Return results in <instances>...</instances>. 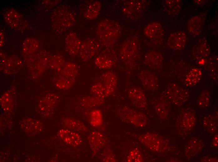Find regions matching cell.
Returning a JSON list of instances; mask_svg holds the SVG:
<instances>
[{
	"instance_id": "obj_1",
	"label": "cell",
	"mask_w": 218,
	"mask_h": 162,
	"mask_svg": "<svg viewBox=\"0 0 218 162\" xmlns=\"http://www.w3.org/2000/svg\"><path fill=\"white\" fill-rule=\"evenodd\" d=\"M121 30V26L118 22L106 19L98 23L96 29V34L102 45L106 47H110L118 41Z\"/></svg>"
},
{
	"instance_id": "obj_2",
	"label": "cell",
	"mask_w": 218,
	"mask_h": 162,
	"mask_svg": "<svg viewBox=\"0 0 218 162\" xmlns=\"http://www.w3.org/2000/svg\"><path fill=\"white\" fill-rule=\"evenodd\" d=\"M51 24L54 31L62 33L69 29L75 24V17L72 12L65 7L56 8L50 16Z\"/></svg>"
},
{
	"instance_id": "obj_3",
	"label": "cell",
	"mask_w": 218,
	"mask_h": 162,
	"mask_svg": "<svg viewBox=\"0 0 218 162\" xmlns=\"http://www.w3.org/2000/svg\"><path fill=\"white\" fill-rule=\"evenodd\" d=\"M139 54L138 44L137 39L130 37L122 43L119 51L120 59L129 69L133 68L138 60Z\"/></svg>"
},
{
	"instance_id": "obj_4",
	"label": "cell",
	"mask_w": 218,
	"mask_h": 162,
	"mask_svg": "<svg viewBox=\"0 0 218 162\" xmlns=\"http://www.w3.org/2000/svg\"><path fill=\"white\" fill-rule=\"evenodd\" d=\"M137 138L146 148L155 153L168 151L170 145L167 140L158 134L147 132L138 135Z\"/></svg>"
},
{
	"instance_id": "obj_5",
	"label": "cell",
	"mask_w": 218,
	"mask_h": 162,
	"mask_svg": "<svg viewBox=\"0 0 218 162\" xmlns=\"http://www.w3.org/2000/svg\"><path fill=\"white\" fill-rule=\"evenodd\" d=\"M50 56L47 51L40 50L25 60L32 78H37L44 73L48 65Z\"/></svg>"
},
{
	"instance_id": "obj_6",
	"label": "cell",
	"mask_w": 218,
	"mask_h": 162,
	"mask_svg": "<svg viewBox=\"0 0 218 162\" xmlns=\"http://www.w3.org/2000/svg\"><path fill=\"white\" fill-rule=\"evenodd\" d=\"M117 114L123 121L136 127H143L147 124V118L144 113L126 106L119 107Z\"/></svg>"
},
{
	"instance_id": "obj_7",
	"label": "cell",
	"mask_w": 218,
	"mask_h": 162,
	"mask_svg": "<svg viewBox=\"0 0 218 162\" xmlns=\"http://www.w3.org/2000/svg\"><path fill=\"white\" fill-rule=\"evenodd\" d=\"M165 95L167 99L173 104L181 106L188 100L189 94L187 89L175 83L171 82L167 87Z\"/></svg>"
},
{
	"instance_id": "obj_8",
	"label": "cell",
	"mask_w": 218,
	"mask_h": 162,
	"mask_svg": "<svg viewBox=\"0 0 218 162\" xmlns=\"http://www.w3.org/2000/svg\"><path fill=\"white\" fill-rule=\"evenodd\" d=\"M196 121V117L194 112L187 109L180 113L177 119L176 126L182 132H187L193 128Z\"/></svg>"
},
{
	"instance_id": "obj_9",
	"label": "cell",
	"mask_w": 218,
	"mask_h": 162,
	"mask_svg": "<svg viewBox=\"0 0 218 162\" xmlns=\"http://www.w3.org/2000/svg\"><path fill=\"white\" fill-rule=\"evenodd\" d=\"M128 97L132 105L140 109H145L147 106V102L145 93L139 87L132 86L128 91Z\"/></svg>"
},
{
	"instance_id": "obj_10",
	"label": "cell",
	"mask_w": 218,
	"mask_h": 162,
	"mask_svg": "<svg viewBox=\"0 0 218 162\" xmlns=\"http://www.w3.org/2000/svg\"><path fill=\"white\" fill-rule=\"evenodd\" d=\"M99 45L96 40L89 38L84 40L81 43L79 51L82 60L87 61L93 57L97 52Z\"/></svg>"
},
{
	"instance_id": "obj_11",
	"label": "cell",
	"mask_w": 218,
	"mask_h": 162,
	"mask_svg": "<svg viewBox=\"0 0 218 162\" xmlns=\"http://www.w3.org/2000/svg\"><path fill=\"white\" fill-rule=\"evenodd\" d=\"M59 100V97L54 93H48L39 102L38 108L42 114L48 115L51 113Z\"/></svg>"
},
{
	"instance_id": "obj_12",
	"label": "cell",
	"mask_w": 218,
	"mask_h": 162,
	"mask_svg": "<svg viewBox=\"0 0 218 162\" xmlns=\"http://www.w3.org/2000/svg\"><path fill=\"white\" fill-rule=\"evenodd\" d=\"M23 66L22 60L16 56L13 55L7 57L0 69L7 75L15 74L19 72Z\"/></svg>"
},
{
	"instance_id": "obj_13",
	"label": "cell",
	"mask_w": 218,
	"mask_h": 162,
	"mask_svg": "<svg viewBox=\"0 0 218 162\" xmlns=\"http://www.w3.org/2000/svg\"><path fill=\"white\" fill-rule=\"evenodd\" d=\"M138 78L143 87L146 89L154 91L158 87V78L152 72L146 69L141 70L138 74Z\"/></svg>"
},
{
	"instance_id": "obj_14",
	"label": "cell",
	"mask_w": 218,
	"mask_h": 162,
	"mask_svg": "<svg viewBox=\"0 0 218 162\" xmlns=\"http://www.w3.org/2000/svg\"><path fill=\"white\" fill-rule=\"evenodd\" d=\"M145 64L150 69L159 70L163 67V58L162 54L158 51L151 50L148 51L144 57Z\"/></svg>"
},
{
	"instance_id": "obj_15",
	"label": "cell",
	"mask_w": 218,
	"mask_h": 162,
	"mask_svg": "<svg viewBox=\"0 0 218 162\" xmlns=\"http://www.w3.org/2000/svg\"><path fill=\"white\" fill-rule=\"evenodd\" d=\"M87 140L93 155H96L106 143L105 136L100 132L96 131L91 132Z\"/></svg>"
},
{
	"instance_id": "obj_16",
	"label": "cell",
	"mask_w": 218,
	"mask_h": 162,
	"mask_svg": "<svg viewBox=\"0 0 218 162\" xmlns=\"http://www.w3.org/2000/svg\"><path fill=\"white\" fill-rule=\"evenodd\" d=\"M81 43L78 36L74 32L68 33L65 39V49L71 56H75L79 53Z\"/></svg>"
},
{
	"instance_id": "obj_17",
	"label": "cell",
	"mask_w": 218,
	"mask_h": 162,
	"mask_svg": "<svg viewBox=\"0 0 218 162\" xmlns=\"http://www.w3.org/2000/svg\"><path fill=\"white\" fill-rule=\"evenodd\" d=\"M186 40L185 33L183 31H179L172 33L169 35L167 39V44L172 49L180 50L184 47Z\"/></svg>"
},
{
	"instance_id": "obj_18",
	"label": "cell",
	"mask_w": 218,
	"mask_h": 162,
	"mask_svg": "<svg viewBox=\"0 0 218 162\" xmlns=\"http://www.w3.org/2000/svg\"><path fill=\"white\" fill-rule=\"evenodd\" d=\"M144 34L148 39L156 40L162 39L164 32L161 24L157 21H153L148 24L144 29Z\"/></svg>"
},
{
	"instance_id": "obj_19",
	"label": "cell",
	"mask_w": 218,
	"mask_h": 162,
	"mask_svg": "<svg viewBox=\"0 0 218 162\" xmlns=\"http://www.w3.org/2000/svg\"><path fill=\"white\" fill-rule=\"evenodd\" d=\"M38 40L33 37H29L24 41L22 47V54L25 60L34 55L39 50Z\"/></svg>"
},
{
	"instance_id": "obj_20",
	"label": "cell",
	"mask_w": 218,
	"mask_h": 162,
	"mask_svg": "<svg viewBox=\"0 0 218 162\" xmlns=\"http://www.w3.org/2000/svg\"><path fill=\"white\" fill-rule=\"evenodd\" d=\"M102 81L108 97L112 95L115 91L118 83L117 77L113 72L108 71L102 74Z\"/></svg>"
},
{
	"instance_id": "obj_21",
	"label": "cell",
	"mask_w": 218,
	"mask_h": 162,
	"mask_svg": "<svg viewBox=\"0 0 218 162\" xmlns=\"http://www.w3.org/2000/svg\"><path fill=\"white\" fill-rule=\"evenodd\" d=\"M60 138L66 144L74 147L80 145L81 138L77 133L66 129H61L59 131Z\"/></svg>"
},
{
	"instance_id": "obj_22",
	"label": "cell",
	"mask_w": 218,
	"mask_h": 162,
	"mask_svg": "<svg viewBox=\"0 0 218 162\" xmlns=\"http://www.w3.org/2000/svg\"><path fill=\"white\" fill-rule=\"evenodd\" d=\"M20 124L21 129L26 133H37L41 132L43 129L40 121L32 118L23 120Z\"/></svg>"
},
{
	"instance_id": "obj_23",
	"label": "cell",
	"mask_w": 218,
	"mask_h": 162,
	"mask_svg": "<svg viewBox=\"0 0 218 162\" xmlns=\"http://www.w3.org/2000/svg\"><path fill=\"white\" fill-rule=\"evenodd\" d=\"M203 146V142L199 139L195 138L191 139L185 148L186 157L189 159L194 157L201 151Z\"/></svg>"
},
{
	"instance_id": "obj_24",
	"label": "cell",
	"mask_w": 218,
	"mask_h": 162,
	"mask_svg": "<svg viewBox=\"0 0 218 162\" xmlns=\"http://www.w3.org/2000/svg\"><path fill=\"white\" fill-rule=\"evenodd\" d=\"M15 99V92L12 88L6 92L1 96L0 103L2 109L5 111L10 112L13 109Z\"/></svg>"
},
{
	"instance_id": "obj_25",
	"label": "cell",
	"mask_w": 218,
	"mask_h": 162,
	"mask_svg": "<svg viewBox=\"0 0 218 162\" xmlns=\"http://www.w3.org/2000/svg\"><path fill=\"white\" fill-rule=\"evenodd\" d=\"M114 59L111 54H102L97 56L94 60V64L98 68L107 70L112 68L115 65Z\"/></svg>"
},
{
	"instance_id": "obj_26",
	"label": "cell",
	"mask_w": 218,
	"mask_h": 162,
	"mask_svg": "<svg viewBox=\"0 0 218 162\" xmlns=\"http://www.w3.org/2000/svg\"><path fill=\"white\" fill-rule=\"evenodd\" d=\"M154 109L157 116L163 120L168 118L170 112L169 104L166 100L160 98L156 102Z\"/></svg>"
},
{
	"instance_id": "obj_27",
	"label": "cell",
	"mask_w": 218,
	"mask_h": 162,
	"mask_svg": "<svg viewBox=\"0 0 218 162\" xmlns=\"http://www.w3.org/2000/svg\"><path fill=\"white\" fill-rule=\"evenodd\" d=\"M4 18L7 24L13 28H17L19 26L22 19L20 14L13 9H9L6 12Z\"/></svg>"
},
{
	"instance_id": "obj_28",
	"label": "cell",
	"mask_w": 218,
	"mask_h": 162,
	"mask_svg": "<svg viewBox=\"0 0 218 162\" xmlns=\"http://www.w3.org/2000/svg\"><path fill=\"white\" fill-rule=\"evenodd\" d=\"M203 26V21L202 18L198 16H194L188 21V30L192 35L197 36L201 33Z\"/></svg>"
},
{
	"instance_id": "obj_29",
	"label": "cell",
	"mask_w": 218,
	"mask_h": 162,
	"mask_svg": "<svg viewBox=\"0 0 218 162\" xmlns=\"http://www.w3.org/2000/svg\"><path fill=\"white\" fill-rule=\"evenodd\" d=\"M101 8V4L99 1H95L90 3L87 7L84 14L85 18L92 20L99 16Z\"/></svg>"
},
{
	"instance_id": "obj_30",
	"label": "cell",
	"mask_w": 218,
	"mask_h": 162,
	"mask_svg": "<svg viewBox=\"0 0 218 162\" xmlns=\"http://www.w3.org/2000/svg\"><path fill=\"white\" fill-rule=\"evenodd\" d=\"M202 75V71L197 68L191 69L187 74L185 79V84L188 87L197 84L200 81Z\"/></svg>"
},
{
	"instance_id": "obj_31",
	"label": "cell",
	"mask_w": 218,
	"mask_h": 162,
	"mask_svg": "<svg viewBox=\"0 0 218 162\" xmlns=\"http://www.w3.org/2000/svg\"><path fill=\"white\" fill-rule=\"evenodd\" d=\"M59 74L68 78L75 79L79 73L78 66L72 62L65 63Z\"/></svg>"
},
{
	"instance_id": "obj_32",
	"label": "cell",
	"mask_w": 218,
	"mask_h": 162,
	"mask_svg": "<svg viewBox=\"0 0 218 162\" xmlns=\"http://www.w3.org/2000/svg\"><path fill=\"white\" fill-rule=\"evenodd\" d=\"M75 79H72L59 74L56 77L54 80V86L57 88L62 90H67L73 86Z\"/></svg>"
},
{
	"instance_id": "obj_33",
	"label": "cell",
	"mask_w": 218,
	"mask_h": 162,
	"mask_svg": "<svg viewBox=\"0 0 218 162\" xmlns=\"http://www.w3.org/2000/svg\"><path fill=\"white\" fill-rule=\"evenodd\" d=\"M105 98L92 95L84 97L81 100L82 106L87 108H93L99 107L104 102Z\"/></svg>"
},
{
	"instance_id": "obj_34",
	"label": "cell",
	"mask_w": 218,
	"mask_h": 162,
	"mask_svg": "<svg viewBox=\"0 0 218 162\" xmlns=\"http://www.w3.org/2000/svg\"><path fill=\"white\" fill-rule=\"evenodd\" d=\"M203 124L204 127L209 133L213 134L216 132L217 120L214 116L209 114L203 118Z\"/></svg>"
},
{
	"instance_id": "obj_35",
	"label": "cell",
	"mask_w": 218,
	"mask_h": 162,
	"mask_svg": "<svg viewBox=\"0 0 218 162\" xmlns=\"http://www.w3.org/2000/svg\"><path fill=\"white\" fill-rule=\"evenodd\" d=\"M63 56L60 54L51 56L49 61L48 66L52 69L60 72L65 64Z\"/></svg>"
},
{
	"instance_id": "obj_36",
	"label": "cell",
	"mask_w": 218,
	"mask_h": 162,
	"mask_svg": "<svg viewBox=\"0 0 218 162\" xmlns=\"http://www.w3.org/2000/svg\"><path fill=\"white\" fill-rule=\"evenodd\" d=\"M65 125L69 128L80 132L86 131L87 129L86 126L81 122L70 118H67L64 120Z\"/></svg>"
},
{
	"instance_id": "obj_37",
	"label": "cell",
	"mask_w": 218,
	"mask_h": 162,
	"mask_svg": "<svg viewBox=\"0 0 218 162\" xmlns=\"http://www.w3.org/2000/svg\"><path fill=\"white\" fill-rule=\"evenodd\" d=\"M103 122V116L101 111L97 109L92 110L90 116L91 125L94 127H98L102 125Z\"/></svg>"
},
{
	"instance_id": "obj_38",
	"label": "cell",
	"mask_w": 218,
	"mask_h": 162,
	"mask_svg": "<svg viewBox=\"0 0 218 162\" xmlns=\"http://www.w3.org/2000/svg\"><path fill=\"white\" fill-rule=\"evenodd\" d=\"M210 92L208 89L204 90L199 95L197 103L200 108H206L208 107L210 103Z\"/></svg>"
},
{
	"instance_id": "obj_39",
	"label": "cell",
	"mask_w": 218,
	"mask_h": 162,
	"mask_svg": "<svg viewBox=\"0 0 218 162\" xmlns=\"http://www.w3.org/2000/svg\"><path fill=\"white\" fill-rule=\"evenodd\" d=\"M90 92L92 95L105 98L107 97L105 88L102 83H97L91 87Z\"/></svg>"
},
{
	"instance_id": "obj_40",
	"label": "cell",
	"mask_w": 218,
	"mask_h": 162,
	"mask_svg": "<svg viewBox=\"0 0 218 162\" xmlns=\"http://www.w3.org/2000/svg\"><path fill=\"white\" fill-rule=\"evenodd\" d=\"M127 160L128 162H142L143 161L141 152L137 148L130 150L127 157Z\"/></svg>"
},
{
	"instance_id": "obj_41",
	"label": "cell",
	"mask_w": 218,
	"mask_h": 162,
	"mask_svg": "<svg viewBox=\"0 0 218 162\" xmlns=\"http://www.w3.org/2000/svg\"><path fill=\"white\" fill-rule=\"evenodd\" d=\"M100 160L102 162H116V157L111 149L106 147L101 156Z\"/></svg>"
},
{
	"instance_id": "obj_42",
	"label": "cell",
	"mask_w": 218,
	"mask_h": 162,
	"mask_svg": "<svg viewBox=\"0 0 218 162\" xmlns=\"http://www.w3.org/2000/svg\"><path fill=\"white\" fill-rule=\"evenodd\" d=\"M198 51L200 55L202 57H206L210 53V50L208 45L205 43H202L198 47Z\"/></svg>"
},
{
	"instance_id": "obj_43",
	"label": "cell",
	"mask_w": 218,
	"mask_h": 162,
	"mask_svg": "<svg viewBox=\"0 0 218 162\" xmlns=\"http://www.w3.org/2000/svg\"><path fill=\"white\" fill-rule=\"evenodd\" d=\"M201 161L202 162H218V159L216 158L215 157H205L203 158Z\"/></svg>"
},
{
	"instance_id": "obj_44",
	"label": "cell",
	"mask_w": 218,
	"mask_h": 162,
	"mask_svg": "<svg viewBox=\"0 0 218 162\" xmlns=\"http://www.w3.org/2000/svg\"><path fill=\"white\" fill-rule=\"evenodd\" d=\"M218 134L217 133L215 135L212 140V145L215 148L218 147Z\"/></svg>"
},
{
	"instance_id": "obj_45",
	"label": "cell",
	"mask_w": 218,
	"mask_h": 162,
	"mask_svg": "<svg viewBox=\"0 0 218 162\" xmlns=\"http://www.w3.org/2000/svg\"><path fill=\"white\" fill-rule=\"evenodd\" d=\"M5 38L3 33L2 31H0V47L3 46L4 44Z\"/></svg>"
}]
</instances>
